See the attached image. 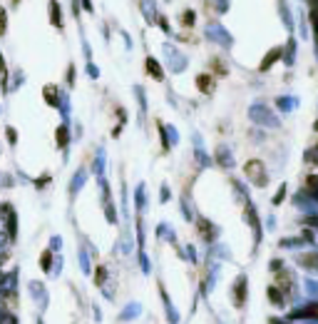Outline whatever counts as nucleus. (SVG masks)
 Returning <instances> with one entry per match:
<instances>
[{
	"mask_svg": "<svg viewBox=\"0 0 318 324\" xmlns=\"http://www.w3.org/2000/svg\"><path fill=\"white\" fill-rule=\"evenodd\" d=\"M134 312H137V307H129V309H127V314H124V319H129V317H134Z\"/></svg>",
	"mask_w": 318,
	"mask_h": 324,
	"instance_id": "nucleus-31",
	"label": "nucleus"
},
{
	"mask_svg": "<svg viewBox=\"0 0 318 324\" xmlns=\"http://www.w3.org/2000/svg\"><path fill=\"white\" fill-rule=\"evenodd\" d=\"M197 88L202 90L204 95H211L214 88H216V80H214L211 75H199V78H197Z\"/></svg>",
	"mask_w": 318,
	"mask_h": 324,
	"instance_id": "nucleus-10",
	"label": "nucleus"
},
{
	"mask_svg": "<svg viewBox=\"0 0 318 324\" xmlns=\"http://www.w3.org/2000/svg\"><path fill=\"white\" fill-rule=\"evenodd\" d=\"M194 20H197V13H194V10H184V15H181V25L192 28V25H194Z\"/></svg>",
	"mask_w": 318,
	"mask_h": 324,
	"instance_id": "nucleus-18",
	"label": "nucleus"
},
{
	"mask_svg": "<svg viewBox=\"0 0 318 324\" xmlns=\"http://www.w3.org/2000/svg\"><path fill=\"white\" fill-rule=\"evenodd\" d=\"M249 118L259 125H266V127H279V118L266 107V105H251L249 107Z\"/></svg>",
	"mask_w": 318,
	"mask_h": 324,
	"instance_id": "nucleus-1",
	"label": "nucleus"
},
{
	"mask_svg": "<svg viewBox=\"0 0 318 324\" xmlns=\"http://www.w3.org/2000/svg\"><path fill=\"white\" fill-rule=\"evenodd\" d=\"M244 172H246V177H249L254 185H259V187H266V185H268L266 167H263V162H261V160H249V162L244 165Z\"/></svg>",
	"mask_w": 318,
	"mask_h": 324,
	"instance_id": "nucleus-2",
	"label": "nucleus"
},
{
	"mask_svg": "<svg viewBox=\"0 0 318 324\" xmlns=\"http://www.w3.org/2000/svg\"><path fill=\"white\" fill-rule=\"evenodd\" d=\"M82 5H85V10H89V13H92V0H82Z\"/></svg>",
	"mask_w": 318,
	"mask_h": 324,
	"instance_id": "nucleus-32",
	"label": "nucleus"
},
{
	"mask_svg": "<svg viewBox=\"0 0 318 324\" xmlns=\"http://www.w3.org/2000/svg\"><path fill=\"white\" fill-rule=\"evenodd\" d=\"M216 162H219L221 167H234L232 150L226 148V145H219V148H216Z\"/></svg>",
	"mask_w": 318,
	"mask_h": 324,
	"instance_id": "nucleus-9",
	"label": "nucleus"
},
{
	"mask_svg": "<svg viewBox=\"0 0 318 324\" xmlns=\"http://www.w3.org/2000/svg\"><path fill=\"white\" fill-rule=\"evenodd\" d=\"M293 60H296V40L289 38V45H286V50H284V62H286V65H293Z\"/></svg>",
	"mask_w": 318,
	"mask_h": 324,
	"instance_id": "nucleus-16",
	"label": "nucleus"
},
{
	"mask_svg": "<svg viewBox=\"0 0 318 324\" xmlns=\"http://www.w3.org/2000/svg\"><path fill=\"white\" fill-rule=\"evenodd\" d=\"M306 287H308V292H313V295H318V284H316V282H308Z\"/></svg>",
	"mask_w": 318,
	"mask_h": 324,
	"instance_id": "nucleus-29",
	"label": "nucleus"
},
{
	"mask_svg": "<svg viewBox=\"0 0 318 324\" xmlns=\"http://www.w3.org/2000/svg\"><path fill=\"white\" fill-rule=\"evenodd\" d=\"M5 28H8V15H5V10L0 8V35H5Z\"/></svg>",
	"mask_w": 318,
	"mask_h": 324,
	"instance_id": "nucleus-22",
	"label": "nucleus"
},
{
	"mask_svg": "<svg viewBox=\"0 0 318 324\" xmlns=\"http://www.w3.org/2000/svg\"><path fill=\"white\" fill-rule=\"evenodd\" d=\"M199 227H202V237H204V239H209V242H211V239L216 237V227H214L211 222H206V220H199Z\"/></svg>",
	"mask_w": 318,
	"mask_h": 324,
	"instance_id": "nucleus-15",
	"label": "nucleus"
},
{
	"mask_svg": "<svg viewBox=\"0 0 318 324\" xmlns=\"http://www.w3.org/2000/svg\"><path fill=\"white\" fill-rule=\"evenodd\" d=\"M313 127H316V130H318V120H316V125H313Z\"/></svg>",
	"mask_w": 318,
	"mask_h": 324,
	"instance_id": "nucleus-33",
	"label": "nucleus"
},
{
	"mask_svg": "<svg viewBox=\"0 0 318 324\" xmlns=\"http://www.w3.org/2000/svg\"><path fill=\"white\" fill-rule=\"evenodd\" d=\"M42 95H45V100H48L53 107H58L60 105V90L55 88V85H48V88L42 90Z\"/></svg>",
	"mask_w": 318,
	"mask_h": 324,
	"instance_id": "nucleus-14",
	"label": "nucleus"
},
{
	"mask_svg": "<svg viewBox=\"0 0 318 324\" xmlns=\"http://www.w3.org/2000/svg\"><path fill=\"white\" fill-rule=\"evenodd\" d=\"M268 299H271V302H274V304H279V307H284V297H281V290H276V287H271V290H268Z\"/></svg>",
	"mask_w": 318,
	"mask_h": 324,
	"instance_id": "nucleus-19",
	"label": "nucleus"
},
{
	"mask_svg": "<svg viewBox=\"0 0 318 324\" xmlns=\"http://www.w3.org/2000/svg\"><path fill=\"white\" fill-rule=\"evenodd\" d=\"M276 105H279V110H284V113H289L291 107L296 105V100H293V97H279V100H276Z\"/></svg>",
	"mask_w": 318,
	"mask_h": 324,
	"instance_id": "nucleus-17",
	"label": "nucleus"
},
{
	"mask_svg": "<svg viewBox=\"0 0 318 324\" xmlns=\"http://www.w3.org/2000/svg\"><path fill=\"white\" fill-rule=\"evenodd\" d=\"M58 145L60 148L67 145V127H58Z\"/></svg>",
	"mask_w": 318,
	"mask_h": 324,
	"instance_id": "nucleus-21",
	"label": "nucleus"
},
{
	"mask_svg": "<svg viewBox=\"0 0 318 324\" xmlns=\"http://www.w3.org/2000/svg\"><path fill=\"white\" fill-rule=\"evenodd\" d=\"M13 3H15V5H18V3H20V0H13Z\"/></svg>",
	"mask_w": 318,
	"mask_h": 324,
	"instance_id": "nucleus-34",
	"label": "nucleus"
},
{
	"mask_svg": "<svg viewBox=\"0 0 318 324\" xmlns=\"http://www.w3.org/2000/svg\"><path fill=\"white\" fill-rule=\"evenodd\" d=\"M105 274H107V272L100 267V269H97V277H95V282H97V284H105Z\"/></svg>",
	"mask_w": 318,
	"mask_h": 324,
	"instance_id": "nucleus-24",
	"label": "nucleus"
},
{
	"mask_svg": "<svg viewBox=\"0 0 318 324\" xmlns=\"http://www.w3.org/2000/svg\"><path fill=\"white\" fill-rule=\"evenodd\" d=\"M308 160H311V162H318V145L311 150V152H308Z\"/></svg>",
	"mask_w": 318,
	"mask_h": 324,
	"instance_id": "nucleus-26",
	"label": "nucleus"
},
{
	"mask_svg": "<svg viewBox=\"0 0 318 324\" xmlns=\"http://www.w3.org/2000/svg\"><path fill=\"white\" fill-rule=\"evenodd\" d=\"M50 20L55 28H62V10H60L58 0H50Z\"/></svg>",
	"mask_w": 318,
	"mask_h": 324,
	"instance_id": "nucleus-13",
	"label": "nucleus"
},
{
	"mask_svg": "<svg viewBox=\"0 0 318 324\" xmlns=\"http://www.w3.org/2000/svg\"><path fill=\"white\" fill-rule=\"evenodd\" d=\"M167 200H169V187L164 185V187H162V202H167Z\"/></svg>",
	"mask_w": 318,
	"mask_h": 324,
	"instance_id": "nucleus-28",
	"label": "nucleus"
},
{
	"mask_svg": "<svg viewBox=\"0 0 318 324\" xmlns=\"http://www.w3.org/2000/svg\"><path fill=\"white\" fill-rule=\"evenodd\" d=\"M216 8H219V13L224 15V13L229 10V0H216Z\"/></svg>",
	"mask_w": 318,
	"mask_h": 324,
	"instance_id": "nucleus-23",
	"label": "nucleus"
},
{
	"mask_svg": "<svg viewBox=\"0 0 318 324\" xmlns=\"http://www.w3.org/2000/svg\"><path fill=\"white\" fill-rule=\"evenodd\" d=\"M246 302V277L241 274L239 279H236V284H234V304H244Z\"/></svg>",
	"mask_w": 318,
	"mask_h": 324,
	"instance_id": "nucleus-7",
	"label": "nucleus"
},
{
	"mask_svg": "<svg viewBox=\"0 0 318 324\" xmlns=\"http://www.w3.org/2000/svg\"><path fill=\"white\" fill-rule=\"evenodd\" d=\"M281 58H284V48H271V50L266 53L263 62L259 65V70H261V73H266V70H268V67L276 62V60H281Z\"/></svg>",
	"mask_w": 318,
	"mask_h": 324,
	"instance_id": "nucleus-6",
	"label": "nucleus"
},
{
	"mask_svg": "<svg viewBox=\"0 0 318 324\" xmlns=\"http://www.w3.org/2000/svg\"><path fill=\"white\" fill-rule=\"evenodd\" d=\"M0 85L3 90H8V73H5V60L0 58Z\"/></svg>",
	"mask_w": 318,
	"mask_h": 324,
	"instance_id": "nucleus-20",
	"label": "nucleus"
},
{
	"mask_svg": "<svg viewBox=\"0 0 318 324\" xmlns=\"http://www.w3.org/2000/svg\"><path fill=\"white\" fill-rule=\"evenodd\" d=\"M145 67H147V73H149L154 80H164V67L159 65V60H157V58H152V55H149L147 62H145Z\"/></svg>",
	"mask_w": 318,
	"mask_h": 324,
	"instance_id": "nucleus-8",
	"label": "nucleus"
},
{
	"mask_svg": "<svg viewBox=\"0 0 318 324\" xmlns=\"http://www.w3.org/2000/svg\"><path fill=\"white\" fill-rule=\"evenodd\" d=\"M206 38H209V40H214V43H221L224 48H232V45H234L232 32L224 28L221 23H216V20L206 25Z\"/></svg>",
	"mask_w": 318,
	"mask_h": 324,
	"instance_id": "nucleus-3",
	"label": "nucleus"
},
{
	"mask_svg": "<svg viewBox=\"0 0 318 324\" xmlns=\"http://www.w3.org/2000/svg\"><path fill=\"white\" fill-rule=\"evenodd\" d=\"M48 267H50V252L42 255V269H48Z\"/></svg>",
	"mask_w": 318,
	"mask_h": 324,
	"instance_id": "nucleus-27",
	"label": "nucleus"
},
{
	"mask_svg": "<svg viewBox=\"0 0 318 324\" xmlns=\"http://www.w3.org/2000/svg\"><path fill=\"white\" fill-rule=\"evenodd\" d=\"M284 195H286V187H281V190H279V195L274 197V205H279V202H284Z\"/></svg>",
	"mask_w": 318,
	"mask_h": 324,
	"instance_id": "nucleus-25",
	"label": "nucleus"
},
{
	"mask_svg": "<svg viewBox=\"0 0 318 324\" xmlns=\"http://www.w3.org/2000/svg\"><path fill=\"white\" fill-rule=\"evenodd\" d=\"M279 13H281L284 28H286V30H293V15H291V10H289V5H286V0H279Z\"/></svg>",
	"mask_w": 318,
	"mask_h": 324,
	"instance_id": "nucleus-12",
	"label": "nucleus"
},
{
	"mask_svg": "<svg viewBox=\"0 0 318 324\" xmlns=\"http://www.w3.org/2000/svg\"><path fill=\"white\" fill-rule=\"evenodd\" d=\"M214 70H216V73H226V67H224V65H221V62H219V60H216V62H214Z\"/></svg>",
	"mask_w": 318,
	"mask_h": 324,
	"instance_id": "nucleus-30",
	"label": "nucleus"
},
{
	"mask_svg": "<svg viewBox=\"0 0 318 324\" xmlns=\"http://www.w3.org/2000/svg\"><path fill=\"white\" fill-rule=\"evenodd\" d=\"M291 319H318V307H303L291 314Z\"/></svg>",
	"mask_w": 318,
	"mask_h": 324,
	"instance_id": "nucleus-11",
	"label": "nucleus"
},
{
	"mask_svg": "<svg viewBox=\"0 0 318 324\" xmlns=\"http://www.w3.org/2000/svg\"><path fill=\"white\" fill-rule=\"evenodd\" d=\"M140 5H142V13H145L147 23L149 25H157V0H140Z\"/></svg>",
	"mask_w": 318,
	"mask_h": 324,
	"instance_id": "nucleus-5",
	"label": "nucleus"
},
{
	"mask_svg": "<svg viewBox=\"0 0 318 324\" xmlns=\"http://www.w3.org/2000/svg\"><path fill=\"white\" fill-rule=\"evenodd\" d=\"M164 55L169 58V67H172V73H181V70H187V58H184L181 53H176V50H174L172 43H164Z\"/></svg>",
	"mask_w": 318,
	"mask_h": 324,
	"instance_id": "nucleus-4",
	"label": "nucleus"
}]
</instances>
